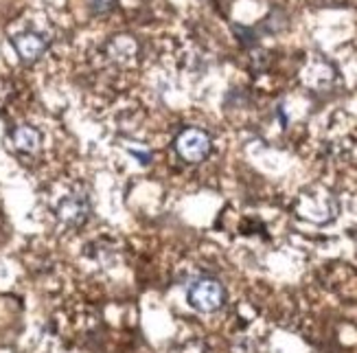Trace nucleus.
<instances>
[{"instance_id": "obj_1", "label": "nucleus", "mask_w": 357, "mask_h": 353, "mask_svg": "<svg viewBox=\"0 0 357 353\" xmlns=\"http://www.w3.org/2000/svg\"><path fill=\"white\" fill-rule=\"evenodd\" d=\"M189 303L197 312H204V314L217 312V310H222V305L226 303V290L217 279L204 276V279H197L195 283H191Z\"/></svg>"}, {"instance_id": "obj_2", "label": "nucleus", "mask_w": 357, "mask_h": 353, "mask_svg": "<svg viewBox=\"0 0 357 353\" xmlns=\"http://www.w3.org/2000/svg\"><path fill=\"white\" fill-rule=\"evenodd\" d=\"M176 151L189 163H202L211 151V136L204 130L189 128L176 138Z\"/></svg>"}, {"instance_id": "obj_3", "label": "nucleus", "mask_w": 357, "mask_h": 353, "mask_svg": "<svg viewBox=\"0 0 357 353\" xmlns=\"http://www.w3.org/2000/svg\"><path fill=\"white\" fill-rule=\"evenodd\" d=\"M90 218V202L84 193H70L57 204V220L66 226H84Z\"/></svg>"}, {"instance_id": "obj_4", "label": "nucleus", "mask_w": 357, "mask_h": 353, "mask_svg": "<svg viewBox=\"0 0 357 353\" xmlns=\"http://www.w3.org/2000/svg\"><path fill=\"white\" fill-rule=\"evenodd\" d=\"M13 49L15 53L20 55L22 61H36L44 55L46 51V46H49V42H46V38L38 36V33H20V36H15L13 40Z\"/></svg>"}, {"instance_id": "obj_5", "label": "nucleus", "mask_w": 357, "mask_h": 353, "mask_svg": "<svg viewBox=\"0 0 357 353\" xmlns=\"http://www.w3.org/2000/svg\"><path fill=\"white\" fill-rule=\"evenodd\" d=\"M105 53L116 64H130L136 59L138 53V42L132 36H114L105 44Z\"/></svg>"}, {"instance_id": "obj_6", "label": "nucleus", "mask_w": 357, "mask_h": 353, "mask_svg": "<svg viewBox=\"0 0 357 353\" xmlns=\"http://www.w3.org/2000/svg\"><path fill=\"white\" fill-rule=\"evenodd\" d=\"M11 143L15 149H20L24 153H36L40 149L42 143V136L36 128L31 126H18L11 132Z\"/></svg>"}, {"instance_id": "obj_7", "label": "nucleus", "mask_w": 357, "mask_h": 353, "mask_svg": "<svg viewBox=\"0 0 357 353\" xmlns=\"http://www.w3.org/2000/svg\"><path fill=\"white\" fill-rule=\"evenodd\" d=\"M90 7H92V13L103 15L114 9V0H90Z\"/></svg>"}]
</instances>
